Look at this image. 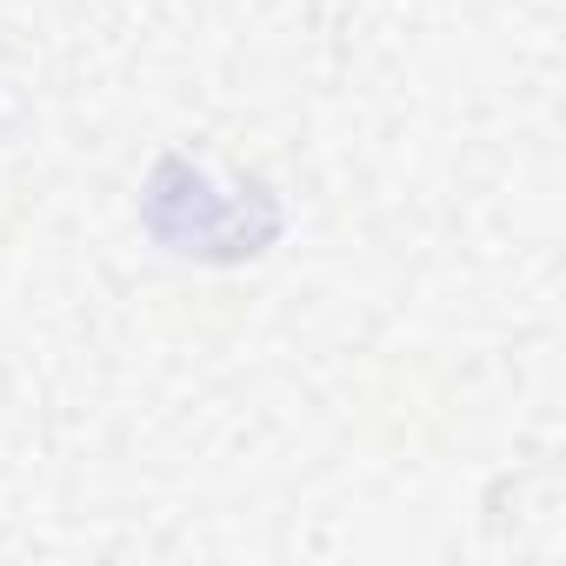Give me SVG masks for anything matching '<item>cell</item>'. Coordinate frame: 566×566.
I'll return each mask as SVG.
<instances>
[{
    "mask_svg": "<svg viewBox=\"0 0 566 566\" xmlns=\"http://www.w3.org/2000/svg\"><path fill=\"white\" fill-rule=\"evenodd\" d=\"M140 233L187 266H247L287 240V200L260 174L167 147L140 180Z\"/></svg>",
    "mask_w": 566,
    "mask_h": 566,
    "instance_id": "1",
    "label": "cell"
}]
</instances>
